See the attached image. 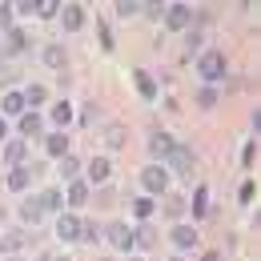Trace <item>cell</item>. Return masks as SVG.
Listing matches in <instances>:
<instances>
[{"label":"cell","mask_w":261,"mask_h":261,"mask_svg":"<svg viewBox=\"0 0 261 261\" xmlns=\"http://www.w3.org/2000/svg\"><path fill=\"white\" fill-rule=\"evenodd\" d=\"M4 57H8V53H4V48H0V68H4Z\"/></svg>","instance_id":"8d00e7d4"},{"label":"cell","mask_w":261,"mask_h":261,"mask_svg":"<svg viewBox=\"0 0 261 261\" xmlns=\"http://www.w3.org/2000/svg\"><path fill=\"white\" fill-rule=\"evenodd\" d=\"M189 20H193V8H189V4L165 8V24H169V29H189Z\"/></svg>","instance_id":"277c9868"},{"label":"cell","mask_w":261,"mask_h":261,"mask_svg":"<svg viewBox=\"0 0 261 261\" xmlns=\"http://www.w3.org/2000/svg\"><path fill=\"white\" fill-rule=\"evenodd\" d=\"M109 145H113V149H117V145H125V137H121V129H117V125L109 129Z\"/></svg>","instance_id":"d6a6232c"},{"label":"cell","mask_w":261,"mask_h":261,"mask_svg":"<svg viewBox=\"0 0 261 261\" xmlns=\"http://www.w3.org/2000/svg\"><path fill=\"white\" fill-rule=\"evenodd\" d=\"M12 24V8H0V29H8Z\"/></svg>","instance_id":"836d02e7"},{"label":"cell","mask_w":261,"mask_h":261,"mask_svg":"<svg viewBox=\"0 0 261 261\" xmlns=\"http://www.w3.org/2000/svg\"><path fill=\"white\" fill-rule=\"evenodd\" d=\"M61 261H68V257H61Z\"/></svg>","instance_id":"ab89813d"},{"label":"cell","mask_w":261,"mask_h":261,"mask_svg":"<svg viewBox=\"0 0 261 261\" xmlns=\"http://www.w3.org/2000/svg\"><path fill=\"white\" fill-rule=\"evenodd\" d=\"M36 201H40V209H44V213H61V205H65L61 189H44V193L36 197Z\"/></svg>","instance_id":"7c38bea8"},{"label":"cell","mask_w":261,"mask_h":261,"mask_svg":"<svg viewBox=\"0 0 261 261\" xmlns=\"http://www.w3.org/2000/svg\"><path fill=\"white\" fill-rule=\"evenodd\" d=\"M201 261H221V257H217V253H205V257H201Z\"/></svg>","instance_id":"d590c367"},{"label":"cell","mask_w":261,"mask_h":261,"mask_svg":"<svg viewBox=\"0 0 261 261\" xmlns=\"http://www.w3.org/2000/svg\"><path fill=\"white\" fill-rule=\"evenodd\" d=\"M89 181H93V185H105V181H109V161H105V157L89 161Z\"/></svg>","instance_id":"e0dca14e"},{"label":"cell","mask_w":261,"mask_h":261,"mask_svg":"<svg viewBox=\"0 0 261 261\" xmlns=\"http://www.w3.org/2000/svg\"><path fill=\"white\" fill-rule=\"evenodd\" d=\"M40 57H44V65H48V68H65V61H68V57H65V44H48Z\"/></svg>","instance_id":"9a60e30c"},{"label":"cell","mask_w":261,"mask_h":261,"mask_svg":"<svg viewBox=\"0 0 261 261\" xmlns=\"http://www.w3.org/2000/svg\"><path fill=\"white\" fill-rule=\"evenodd\" d=\"M109 241H113L121 253H129V249H133V229L121 225V221H117V225H109Z\"/></svg>","instance_id":"8992f818"},{"label":"cell","mask_w":261,"mask_h":261,"mask_svg":"<svg viewBox=\"0 0 261 261\" xmlns=\"http://www.w3.org/2000/svg\"><path fill=\"white\" fill-rule=\"evenodd\" d=\"M4 133H8V121H4V117H0V137H4Z\"/></svg>","instance_id":"e575fe53"},{"label":"cell","mask_w":261,"mask_h":261,"mask_svg":"<svg viewBox=\"0 0 261 261\" xmlns=\"http://www.w3.org/2000/svg\"><path fill=\"white\" fill-rule=\"evenodd\" d=\"M141 185H145V189H149L153 197H161L165 189H169V173H165L161 165H149V169L141 173Z\"/></svg>","instance_id":"7a4b0ae2"},{"label":"cell","mask_w":261,"mask_h":261,"mask_svg":"<svg viewBox=\"0 0 261 261\" xmlns=\"http://www.w3.org/2000/svg\"><path fill=\"white\" fill-rule=\"evenodd\" d=\"M20 217H24L29 225H36V221L44 217V209H40V201H36V197H24V201H20Z\"/></svg>","instance_id":"4fadbf2b"},{"label":"cell","mask_w":261,"mask_h":261,"mask_svg":"<svg viewBox=\"0 0 261 261\" xmlns=\"http://www.w3.org/2000/svg\"><path fill=\"white\" fill-rule=\"evenodd\" d=\"M205 205H209V189L197 185V193H193V217H205Z\"/></svg>","instance_id":"603a6c76"},{"label":"cell","mask_w":261,"mask_h":261,"mask_svg":"<svg viewBox=\"0 0 261 261\" xmlns=\"http://www.w3.org/2000/svg\"><path fill=\"white\" fill-rule=\"evenodd\" d=\"M8 261H20V257H8Z\"/></svg>","instance_id":"74e56055"},{"label":"cell","mask_w":261,"mask_h":261,"mask_svg":"<svg viewBox=\"0 0 261 261\" xmlns=\"http://www.w3.org/2000/svg\"><path fill=\"white\" fill-rule=\"evenodd\" d=\"M137 89H141V93H145V97H149V100L157 97V85H153V81H149L145 72H137Z\"/></svg>","instance_id":"f1b7e54d"},{"label":"cell","mask_w":261,"mask_h":261,"mask_svg":"<svg viewBox=\"0 0 261 261\" xmlns=\"http://www.w3.org/2000/svg\"><path fill=\"white\" fill-rule=\"evenodd\" d=\"M153 209H157V201H153V197H137V201H133V213H137V217H149Z\"/></svg>","instance_id":"d4e9b609"},{"label":"cell","mask_w":261,"mask_h":261,"mask_svg":"<svg viewBox=\"0 0 261 261\" xmlns=\"http://www.w3.org/2000/svg\"><path fill=\"white\" fill-rule=\"evenodd\" d=\"M36 12H40V16H57V0H40Z\"/></svg>","instance_id":"1f68e13d"},{"label":"cell","mask_w":261,"mask_h":261,"mask_svg":"<svg viewBox=\"0 0 261 261\" xmlns=\"http://www.w3.org/2000/svg\"><path fill=\"white\" fill-rule=\"evenodd\" d=\"M8 48H12V53H24V48H29V40H24L20 29H8Z\"/></svg>","instance_id":"484cf974"},{"label":"cell","mask_w":261,"mask_h":261,"mask_svg":"<svg viewBox=\"0 0 261 261\" xmlns=\"http://www.w3.org/2000/svg\"><path fill=\"white\" fill-rule=\"evenodd\" d=\"M57 237H61V241H81V221H76L72 213H61V217H57Z\"/></svg>","instance_id":"5b68a950"},{"label":"cell","mask_w":261,"mask_h":261,"mask_svg":"<svg viewBox=\"0 0 261 261\" xmlns=\"http://www.w3.org/2000/svg\"><path fill=\"white\" fill-rule=\"evenodd\" d=\"M44 97H48V89H44V85H29V89H24V105H44Z\"/></svg>","instance_id":"7402d4cb"},{"label":"cell","mask_w":261,"mask_h":261,"mask_svg":"<svg viewBox=\"0 0 261 261\" xmlns=\"http://www.w3.org/2000/svg\"><path fill=\"white\" fill-rule=\"evenodd\" d=\"M97 237H100V225H97V221H81V241L97 245Z\"/></svg>","instance_id":"cb8c5ba5"},{"label":"cell","mask_w":261,"mask_h":261,"mask_svg":"<svg viewBox=\"0 0 261 261\" xmlns=\"http://www.w3.org/2000/svg\"><path fill=\"white\" fill-rule=\"evenodd\" d=\"M197 72H201V76L209 81V89H213V85L225 76V53H217V48H213V53H205V57L197 61Z\"/></svg>","instance_id":"6da1fadb"},{"label":"cell","mask_w":261,"mask_h":261,"mask_svg":"<svg viewBox=\"0 0 261 261\" xmlns=\"http://www.w3.org/2000/svg\"><path fill=\"white\" fill-rule=\"evenodd\" d=\"M149 149H153V157H165V153L173 149V141H169L165 133H153V137H149Z\"/></svg>","instance_id":"44dd1931"},{"label":"cell","mask_w":261,"mask_h":261,"mask_svg":"<svg viewBox=\"0 0 261 261\" xmlns=\"http://www.w3.org/2000/svg\"><path fill=\"white\" fill-rule=\"evenodd\" d=\"M61 24H65L68 33H76V29L85 24V12H81V4H65V8H61Z\"/></svg>","instance_id":"9c48e42d"},{"label":"cell","mask_w":261,"mask_h":261,"mask_svg":"<svg viewBox=\"0 0 261 261\" xmlns=\"http://www.w3.org/2000/svg\"><path fill=\"white\" fill-rule=\"evenodd\" d=\"M20 133H24V137H40V133H44V121H40L36 113H24V117H20Z\"/></svg>","instance_id":"2e32d148"},{"label":"cell","mask_w":261,"mask_h":261,"mask_svg":"<svg viewBox=\"0 0 261 261\" xmlns=\"http://www.w3.org/2000/svg\"><path fill=\"white\" fill-rule=\"evenodd\" d=\"M8 189H12V193H24V189H29V165H16V169L8 173Z\"/></svg>","instance_id":"5bb4252c"},{"label":"cell","mask_w":261,"mask_h":261,"mask_svg":"<svg viewBox=\"0 0 261 261\" xmlns=\"http://www.w3.org/2000/svg\"><path fill=\"white\" fill-rule=\"evenodd\" d=\"M181 209H185V201H181V197H169V201H165V213H169V217H177Z\"/></svg>","instance_id":"f546056e"},{"label":"cell","mask_w":261,"mask_h":261,"mask_svg":"<svg viewBox=\"0 0 261 261\" xmlns=\"http://www.w3.org/2000/svg\"><path fill=\"white\" fill-rule=\"evenodd\" d=\"M24 241H29V233H24V229L0 233V249H4V253H16V249H24Z\"/></svg>","instance_id":"8fae6325"},{"label":"cell","mask_w":261,"mask_h":261,"mask_svg":"<svg viewBox=\"0 0 261 261\" xmlns=\"http://www.w3.org/2000/svg\"><path fill=\"white\" fill-rule=\"evenodd\" d=\"M137 8H141V4H137V0H117V12H121V16H133V12H137Z\"/></svg>","instance_id":"4dcf8cb0"},{"label":"cell","mask_w":261,"mask_h":261,"mask_svg":"<svg viewBox=\"0 0 261 261\" xmlns=\"http://www.w3.org/2000/svg\"><path fill=\"white\" fill-rule=\"evenodd\" d=\"M0 109H4V113H24V109H29V105H24V93H4ZM4 113H0V117H4Z\"/></svg>","instance_id":"ac0fdd59"},{"label":"cell","mask_w":261,"mask_h":261,"mask_svg":"<svg viewBox=\"0 0 261 261\" xmlns=\"http://www.w3.org/2000/svg\"><path fill=\"white\" fill-rule=\"evenodd\" d=\"M53 121H57V125H61V129H65L68 121H72V109H68V100H61V105H57V109H53Z\"/></svg>","instance_id":"4316f807"},{"label":"cell","mask_w":261,"mask_h":261,"mask_svg":"<svg viewBox=\"0 0 261 261\" xmlns=\"http://www.w3.org/2000/svg\"><path fill=\"white\" fill-rule=\"evenodd\" d=\"M57 169H61V177H65V181H76V173H81V161L68 153V157H61V165H57Z\"/></svg>","instance_id":"ffe728a7"},{"label":"cell","mask_w":261,"mask_h":261,"mask_svg":"<svg viewBox=\"0 0 261 261\" xmlns=\"http://www.w3.org/2000/svg\"><path fill=\"white\" fill-rule=\"evenodd\" d=\"M173 261H181V257H173Z\"/></svg>","instance_id":"f35d334b"},{"label":"cell","mask_w":261,"mask_h":261,"mask_svg":"<svg viewBox=\"0 0 261 261\" xmlns=\"http://www.w3.org/2000/svg\"><path fill=\"white\" fill-rule=\"evenodd\" d=\"M197 105H201V109H213V105H217V89H209V85H205V89L197 93Z\"/></svg>","instance_id":"83f0119b"},{"label":"cell","mask_w":261,"mask_h":261,"mask_svg":"<svg viewBox=\"0 0 261 261\" xmlns=\"http://www.w3.org/2000/svg\"><path fill=\"white\" fill-rule=\"evenodd\" d=\"M89 193H93V189H89V181H81V177H76V181H68V205H72V209H76V205H85V201H89Z\"/></svg>","instance_id":"30bf717a"},{"label":"cell","mask_w":261,"mask_h":261,"mask_svg":"<svg viewBox=\"0 0 261 261\" xmlns=\"http://www.w3.org/2000/svg\"><path fill=\"white\" fill-rule=\"evenodd\" d=\"M44 149H48V157H68V133H48L44 137Z\"/></svg>","instance_id":"52a82bcc"},{"label":"cell","mask_w":261,"mask_h":261,"mask_svg":"<svg viewBox=\"0 0 261 261\" xmlns=\"http://www.w3.org/2000/svg\"><path fill=\"white\" fill-rule=\"evenodd\" d=\"M169 237H173V245H177V249H193V245H197V229L193 225H173Z\"/></svg>","instance_id":"ba28073f"},{"label":"cell","mask_w":261,"mask_h":261,"mask_svg":"<svg viewBox=\"0 0 261 261\" xmlns=\"http://www.w3.org/2000/svg\"><path fill=\"white\" fill-rule=\"evenodd\" d=\"M165 161L173 165L177 173H193V149H185V145H173V149L165 153Z\"/></svg>","instance_id":"3957f363"},{"label":"cell","mask_w":261,"mask_h":261,"mask_svg":"<svg viewBox=\"0 0 261 261\" xmlns=\"http://www.w3.org/2000/svg\"><path fill=\"white\" fill-rule=\"evenodd\" d=\"M4 161L12 165V169L24 161V141H8V145H4Z\"/></svg>","instance_id":"d6986e66"}]
</instances>
